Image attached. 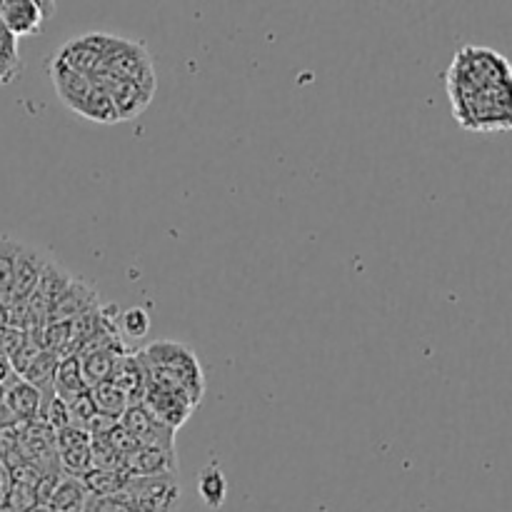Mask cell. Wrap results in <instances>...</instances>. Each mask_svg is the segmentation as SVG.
<instances>
[{
    "label": "cell",
    "instance_id": "1",
    "mask_svg": "<svg viewBox=\"0 0 512 512\" xmlns=\"http://www.w3.org/2000/svg\"><path fill=\"white\" fill-rule=\"evenodd\" d=\"M138 358L145 370V385L183 390L195 405H200L205 395V373L200 368L198 355L188 345L155 340L148 348L138 350Z\"/></svg>",
    "mask_w": 512,
    "mask_h": 512
},
{
    "label": "cell",
    "instance_id": "2",
    "mask_svg": "<svg viewBox=\"0 0 512 512\" xmlns=\"http://www.w3.org/2000/svg\"><path fill=\"white\" fill-rule=\"evenodd\" d=\"M512 80V68L500 53L488 48H475L465 45L450 63L445 83H448L450 100L465 98L470 93H478L483 88L508 83Z\"/></svg>",
    "mask_w": 512,
    "mask_h": 512
},
{
    "label": "cell",
    "instance_id": "3",
    "mask_svg": "<svg viewBox=\"0 0 512 512\" xmlns=\"http://www.w3.org/2000/svg\"><path fill=\"white\" fill-rule=\"evenodd\" d=\"M48 73L65 108L78 113L80 118L90 120V123H120L110 95L105 93L103 85L95 83L90 75H80L58 63H48Z\"/></svg>",
    "mask_w": 512,
    "mask_h": 512
},
{
    "label": "cell",
    "instance_id": "4",
    "mask_svg": "<svg viewBox=\"0 0 512 512\" xmlns=\"http://www.w3.org/2000/svg\"><path fill=\"white\" fill-rule=\"evenodd\" d=\"M453 115L468 130H510L512 128V80L483 88L465 98L450 100Z\"/></svg>",
    "mask_w": 512,
    "mask_h": 512
},
{
    "label": "cell",
    "instance_id": "5",
    "mask_svg": "<svg viewBox=\"0 0 512 512\" xmlns=\"http://www.w3.org/2000/svg\"><path fill=\"white\" fill-rule=\"evenodd\" d=\"M93 78L128 80V83H138L143 88L158 90L153 58L145 50V45L138 43V40L118 38V35H113V43H110L108 53H105L103 63H100L98 73Z\"/></svg>",
    "mask_w": 512,
    "mask_h": 512
},
{
    "label": "cell",
    "instance_id": "6",
    "mask_svg": "<svg viewBox=\"0 0 512 512\" xmlns=\"http://www.w3.org/2000/svg\"><path fill=\"white\" fill-rule=\"evenodd\" d=\"M120 495L133 505L135 512H175L180 508L183 490L178 475H148L125 480Z\"/></svg>",
    "mask_w": 512,
    "mask_h": 512
},
{
    "label": "cell",
    "instance_id": "7",
    "mask_svg": "<svg viewBox=\"0 0 512 512\" xmlns=\"http://www.w3.org/2000/svg\"><path fill=\"white\" fill-rule=\"evenodd\" d=\"M110 43H113L110 33H83L60 45L53 58H50V63H58L63 68L93 78L98 73L100 63H103L105 53H108Z\"/></svg>",
    "mask_w": 512,
    "mask_h": 512
},
{
    "label": "cell",
    "instance_id": "8",
    "mask_svg": "<svg viewBox=\"0 0 512 512\" xmlns=\"http://www.w3.org/2000/svg\"><path fill=\"white\" fill-rule=\"evenodd\" d=\"M143 405L160 425H165L168 430L183 428L190 420V415L198 410V405L183 393V390L165 388V385H145Z\"/></svg>",
    "mask_w": 512,
    "mask_h": 512
},
{
    "label": "cell",
    "instance_id": "9",
    "mask_svg": "<svg viewBox=\"0 0 512 512\" xmlns=\"http://www.w3.org/2000/svg\"><path fill=\"white\" fill-rule=\"evenodd\" d=\"M55 13L53 3L40 0H0V20L13 38L43 33V25Z\"/></svg>",
    "mask_w": 512,
    "mask_h": 512
},
{
    "label": "cell",
    "instance_id": "10",
    "mask_svg": "<svg viewBox=\"0 0 512 512\" xmlns=\"http://www.w3.org/2000/svg\"><path fill=\"white\" fill-rule=\"evenodd\" d=\"M55 453H58L60 465L70 478H83L93 470V443H90L88 430L75 428V425L58 430L55 433Z\"/></svg>",
    "mask_w": 512,
    "mask_h": 512
},
{
    "label": "cell",
    "instance_id": "11",
    "mask_svg": "<svg viewBox=\"0 0 512 512\" xmlns=\"http://www.w3.org/2000/svg\"><path fill=\"white\" fill-rule=\"evenodd\" d=\"M118 425L143 448H173V430L160 425L143 405H130L120 415Z\"/></svg>",
    "mask_w": 512,
    "mask_h": 512
},
{
    "label": "cell",
    "instance_id": "12",
    "mask_svg": "<svg viewBox=\"0 0 512 512\" xmlns=\"http://www.w3.org/2000/svg\"><path fill=\"white\" fill-rule=\"evenodd\" d=\"M50 253L35 248V245L20 243L18 260H15V275H13V293H10L8 305H20L28 303V298L33 295L35 285H38L40 275H43L45 263H48Z\"/></svg>",
    "mask_w": 512,
    "mask_h": 512
},
{
    "label": "cell",
    "instance_id": "13",
    "mask_svg": "<svg viewBox=\"0 0 512 512\" xmlns=\"http://www.w3.org/2000/svg\"><path fill=\"white\" fill-rule=\"evenodd\" d=\"M90 310H98V290L90 283H83V280L73 278L68 288L63 290L55 305L48 313V323H73V320L83 318Z\"/></svg>",
    "mask_w": 512,
    "mask_h": 512
},
{
    "label": "cell",
    "instance_id": "14",
    "mask_svg": "<svg viewBox=\"0 0 512 512\" xmlns=\"http://www.w3.org/2000/svg\"><path fill=\"white\" fill-rule=\"evenodd\" d=\"M95 83L103 85L105 93L110 95L115 105V113H118V120H133L143 113L145 108L153 100L155 90L143 88L138 83H128V80H115V78H93Z\"/></svg>",
    "mask_w": 512,
    "mask_h": 512
},
{
    "label": "cell",
    "instance_id": "15",
    "mask_svg": "<svg viewBox=\"0 0 512 512\" xmlns=\"http://www.w3.org/2000/svg\"><path fill=\"white\" fill-rule=\"evenodd\" d=\"M128 478H148V475H178L175 448H138L125 458L123 465Z\"/></svg>",
    "mask_w": 512,
    "mask_h": 512
},
{
    "label": "cell",
    "instance_id": "16",
    "mask_svg": "<svg viewBox=\"0 0 512 512\" xmlns=\"http://www.w3.org/2000/svg\"><path fill=\"white\" fill-rule=\"evenodd\" d=\"M40 400H43V393L33 385H28L25 380L15 378L13 383L5 388V400L3 408L13 415L15 420H33L38 418L40 413Z\"/></svg>",
    "mask_w": 512,
    "mask_h": 512
},
{
    "label": "cell",
    "instance_id": "17",
    "mask_svg": "<svg viewBox=\"0 0 512 512\" xmlns=\"http://www.w3.org/2000/svg\"><path fill=\"white\" fill-rule=\"evenodd\" d=\"M85 383H83V373H80V363L78 355H68V358H60L58 373H55L53 380V393L63 400L65 405L70 403L73 398L85 393Z\"/></svg>",
    "mask_w": 512,
    "mask_h": 512
},
{
    "label": "cell",
    "instance_id": "18",
    "mask_svg": "<svg viewBox=\"0 0 512 512\" xmlns=\"http://www.w3.org/2000/svg\"><path fill=\"white\" fill-rule=\"evenodd\" d=\"M88 488L83 485V480L80 478H63L55 483V490L50 493V500L45 505H48L50 510L55 512H80L83 510L85 500H88Z\"/></svg>",
    "mask_w": 512,
    "mask_h": 512
},
{
    "label": "cell",
    "instance_id": "19",
    "mask_svg": "<svg viewBox=\"0 0 512 512\" xmlns=\"http://www.w3.org/2000/svg\"><path fill=\"white\" fill-rule=\"evenodd\" d=\"M198 498L203 500L205 508L220 510L228 498V480L218 465H205L198 473Z\"/></svg>",
    "mask_w": 512,
    "mask_h": 512
},
{
    "label": "cell",
    "instance_id": "20",
    "mask_svg": "<svg viewBox=\"0 0 512 512\" xmlns=\"http://www.w3.org/2000/svg\"><path fill=\"white\" fill-rule=\"evenodd\" d=\"M58 365H60V358L55 353H50V350H40L38 358L30 363V368L25 370L23 378L28 385H33V388H38L40 393L43 390H50L53 388V380H55V373H58Z\"/></svg>",
    "mask_w": 512,
    "mask_h": 512
},
{
    "label": "cell",
    "instance_id": "21",
    "mask_svg": "<svg viewBox=\"0 0 512 512\" xmlns=\"http://www.w3.org/2000/svg\"><path fill=\"white\" fill-rule=\"evenodd\" d=\"M90 398H93L95 410L100 415H108V418L115 420H120V415L130 408V400L113 383H100L95 388H90Z\"/></svg>",
    "mask_w": 512,
    "mask_h": 512
},
{
    "label": "cell",
    "instance_id": "22",
    "mask_svg": "<svg viewBox=\"0 0 512 512\" xmlns=\"http://www.w3.org/2000/svg\"><path fill=\"white\" fill-rule=\"evenodd\" d=\"M20 240L0 238V303H10V293H13V275H15V260H18Z\"/></svg>",
    "mask_w": 512,
    "mask_h": 512
},
{
    "label": "cell",
    "instance_id": "23",
    "mask_svg": "<svg viewBox=\"0 0 512 512\" xmlns=\"http://www.w3.org/2000/svg\"><path fill=\"white\" fill-rule=\"evenodd\" d=\"M18 73H20L18 38H13L10 30L3 25V20H0V80H3L5 85L10 83Z\"/></svg>",
    "mask_w": 512,
    "mask_h": 512
},
{
    "label": "cell",
    "instance_id": "24",
    "mask_svg": "<svg viewBox=\"0 0 512 512\" xmlns=\"http://www.w3.org/2000/svg\"><path fill=\"white\" fill-rule=\"evenodd\" d=\"M150 315L145 308H130L120 315V330L128 335L130 340H143L150 333Z\"/></svg>",
    "mask_w": 512,
    "mask_h": 512
},
{
    "label": "cell",
    "instance_id": "25",
    "mask_svg": "<svg viewBox=\"0 0 512 512\" xmlns=\"http://www.w3.org/2000/svg\"><path fill=\"white\" fill-rule=\"evenodd\" d=\"M80 512H135L123 495H88Z\"/></svg>",
    "mask_w": 512,
    "mask_h": 512
},
{
    "label": "cell",
    "instance_id": "26",
    "mask_svg": "<svg viewBox=\"0 0 512 512\" xmlns=\"http://www.w3.org/2000/svg\"><path fill=\"white\" fill-rule=\"evenodd\" d=\"M10 488H13V478H10L8 468H5V465L0 463V508H3V505L8 503Z\"/></svg>",
    "mask_w": 512,
    "mask_h": 512
},
{
    "label": "cell",
    "instance_id": "27",
    "mask_svg": "<svg viewBox=\"0 0 512 512\" xmlns=\"http://www.w3.org/2000/svg\"><path fill=\"white\" fill-rule=\"evenodd\" d=\"M8 328V305L0 303V330Z\"/></svg>",
    "mask_w": 512,
    "mask_h": 512
},
{
    "label": "cell",
    "instance_id": "28",
    "mask_svg": "<svg viewBox=\"0 0 512 512\" xmlns=\"http://www.w3.org/2000/svg\"><path fill=\"white\" fill-rule=\"evenodd\" d=\"M3 400H5V385H0V408H3Z\"/></svg>",
    "mask_w": 512,
    "mask_h": 512
}]
</instances>
